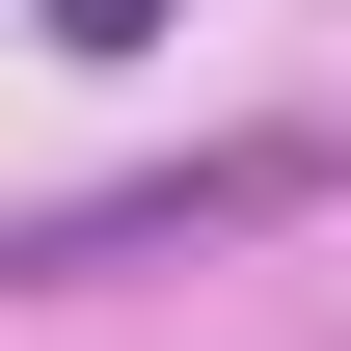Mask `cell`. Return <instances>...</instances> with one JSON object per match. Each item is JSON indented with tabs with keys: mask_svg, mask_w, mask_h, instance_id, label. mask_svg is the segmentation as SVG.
I'll return each instance as SVG.
<instances>
[{
	"mask_svg": "<svg viewBox=\"0 0 351 351\" xmlns=\"http://www.w3.org/2000/svg\"><path fill=\"white\" fill-rule=\"evenodd\" d=\"M324 135H243V162H162V189H82V217H27L0 270H135V243H217V217H298Z\"/></svg>",
	"mask_w": 351,
	"mask_h": 351,
	"instance_id": "1",
	"label": "cell"
},
{
	"mask_svg": "<svg viewBox=\"0 0 351 351\" xmlns=\"http://www.w3.org/2000/svg\"><path fill=\"white\" fill-rule=\"evenodd\" d=\"M135 27H162V0H54V54H135Z\"/></svg>",
	"mask_w": 351,
	"mask_h": 351,
	"instance_id": "2",
	"label": "cell"
}]
</instances>
